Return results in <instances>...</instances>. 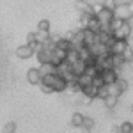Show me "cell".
<instances>
[{"label":"cell","mask_w":133,"mask_h":133,"mask_svg":"<svg viewBox=\"0 0 133 133\" xmlns=\"http://www.w3.org/2000/svg\"><path fill=\"white\" fill-rule=\"evenodd\" d=\"M41 83H46V85H50L53 92H64L66 91V87H68V82L62 78L61 75H57V73H51V75H44L41 78Z\"/></svg>","instance_id":"obj_1"},{"label":"cell","mask_w":133,"mask_h":133,"mask_svg":"<svg viewBox=\"0 0 133 133\" xmlns=\"http://www.w3.org/2000/svg\"><path fill=\"white\" fill-rule=\"evenodd\" d=\"M112 36L115 39H126V41H128V37L131 36V23H130V21H123V25H121L117 30H114Z\"/></svg>","instance_id":"obj_2"},{"label":"cell","mask_w":133,"mask_h":133,"mask_svg":"<svg viewBox=\"0 0 133 133\" xmlns=\"http://www.w3.org/2000/svg\"><path fill=\"white\" fill-rule=\"evenodd\" d=\"M114 16H115V18H121V20H124V21H130L133 18L128 4H117V7L114 9Z\"/></svg>","instance_id":"obj_3"},{"label":"cell","mask_w":133,"mask_h":133,"mask_svg":"<svg viewBox=\"0 0 133 133\" xmlns=\"http://www.w3.org/2000/svg\"><path fill=\"white\" fill-rule=\"evenodd\" d=\"M99 75H101L103 83H105V85H110V83H115V80L119 78V71H117V69H114V68H108V69H103V71H99Z\"/></svg>","instance_id":"obj_4"},{"label":"cell","mask_w":133,"mask_h":133,"mask_svg":"<svg viewBox=\"0 0 133 133\" xmlns=\"http://www.w3.org/2000/svg\"><path fill=\"white\" fill-rule=\"evenodd\" d=\"M34 53H36L34 48H32L30 44H27V43L16 48V57H18V59H23V61H25V59H30Z\"/></svg>","instance_id":"obj_5"},{"label":"cell","mask_w":133,"mask_h":133,"mask_svg":"<svg viewBox=\"0 0 133 133\" xmlns=\"http://www.w3.org/2000/svg\"><path fill=\"white\" fill-rule=\"evenodd\" d=\"M41 73H39V69L37 68H30L29 71H27V80H29V83H32V85H39L41 83Z\"/></svg>","instance_id":"obj_6"},{"label":"cell","mask_w":133,"mask_h":133,"mask_svg":"<svg viewBox=\"0 0 133 133\" xmlns=\"http://www.w3.org/2000/svg\"><path fill=\"white\" fill-rule=\"evenodd\" d=\"M96 18L99 20V23H101V25H108V23H110V20L114 18V11H108V9H105V7H103V9L96 14Z\"/></svg>","instance_id":"obj_7"},{"label":"cell","mask_w":133,"mask_h":133,"mask_svg":"<svg viewBox=\"0 0 133 133\" xmlns=\"http://www.w3.org/2000/svg\"><path fill=\"white\" fill-rule=\"evenodd\" d=\"M82 94L89 99V101H92V99H96V96H98V87L92 85V83H89V85L82 87Z\"/></svg>","instance_id":"obj_8"},{"label":"cell","mask_w":133,"mask_h":133,"mask_svg":"<svg viewBox=\"0 0 133 133\" xmlns=\"http://www.w3.org/2000/svg\"><path fill=\"white\" fill-rule=\"evenodd\" d=\"M37 69H39V73H41V76H44V75L57 73V66H55L53 62H41V66H39Z\"/></svg>","instance_id":"obj_9"},{"label":"cell","mask_w":133,"mask_h":133,"mask_svg":"<svg viewBox=\"0 0 133 133\" xmlns=\"http://www.w3.org/2000/svg\"><path fill=\"white\" fill-rule=\"evenodd\" d=\"M62 61H66V51L55 46V48L51 50V62H53V64L57 66V64H61Z\"/></svg>","instance_id":"obj_10"},{"label":"cell","mask_w":133,"mask_h":133,"mask_svg":"<svg viewBox=\"0 0 133 133\" xmlns=\"http://www.w3.org/2000/svg\"><path fill=\"white\" fill-rule=\"evenodd\" d=\"M110 62H112V68H114V69H117V71L126 64L121 53H110Z\"/></svg>","instance_id":"obj_11"},{"label":"cell","mask_w":133,"mask_h":133,"mask_svg":"<svg viewBox=\"0 0 133 133\" xmlns=\"http://www.w3.org/2000/svg\"><path fill=\"white\" fill-rule=\"evenodd\" d=\"M85 66H87V64H85L82 59H78V61H75V62L71 64V71L75 73L76 76H78V75H82V73L85 71Z\"/></svg>","instance_id":"obj_12"},{"label":"cell","mask_w":133,"mask_h":133,"mask_svg":"<svg viewBox=\"0 0 133 133\" xmlns=\"http://www.w3.org/2000/svg\"><path fill=\"white\" fill-rule=\"evenodd\" d=\"M117 101H119V98L117 96H114V94H108V96H105L103 98V103H105V107L108 108V110H112L117 107Z\"/></svg>","instance_id":"obj_13"},{"label":"cell","mask_w":133,"mask_h":133,"mask_svg":"<svg viewBox=\"0 0 133 133\" xmlns=\"http://www.w3.org/2000/svg\"><path fill=\"white\" fill-rule=\"evenodd\" d=\"M83 130V133H91L92 128H94V119L92 117H85L83 115V121H82V126H80Z\"/></svg>","instance_id":"obj_14"},{"label":"cell","mask_w":133,"mask_h":133,"mask_svg":"<svg viewBox=\"0 0 133 133\" xmlns=\"http://www.w3.org/2000/svg\"><path fill=\"white\" fill-rule=\"evenodd\" d=\"M76 82H78L80 87H85V85L92 83V76H89L87 73H82V75H78V76H76Z\"/></svg>","instance_id":"obj_15"},{"label":"cell","mask_w":133,"mask_h":133,"mask_svg":"<svg viewBox=\"0 0 133 133\" xmlns=\"http://www.w3.org/2000/svg\"><path fill=\"white\" fill-rule=\"evenodd\" d=\"M82 121H83V114L75 112L71 115V126L73 128H80V126H82Z\"/></svg>","instance_id":"obj_16"},{"label":"cell","mask_w":133,"mask_h":133,"mask_svg":"<svg viewBox=\"0 0 133 133\" xmlns=\"http://www.w3.org/2000/svg\"><path fill=\"white\" fill-rule=\"evenodd\" d=\"M76 9L80 11V12H92L91 4L85 2V0H78V2H76ZM92 14H94V12H92Z\"/></svg>","instance_id":"obj_17"},{"label":"cell","mask_w":133,"mask_h":133,"mask_svg":"<svg viewBox=\"0 0 133 133\" xmlns=\"http://www.w3.org/2000/svg\"><path fill=\"white\" fill-rule=\"evenodd\" d=\"M121 55H123L124 62L128 64V62H130V61H133V48H131V46H130V44H128V46L124 48V51H123V53H121Z\"/></svg>","instance_id":"obj_18"},{"label":"cell","mask_w":133,"mask_h":133,"mask_svg":"<svg viewBox=\"0 0 133 133\" xmlns=\"http://www.w3.org/2000/svg\"><path fill=\"white\" fill-rule=\"evenodd\" d=\"M119 133H133V123L124 121V123L119 126Z\"/></svg>","instance_id":"obj_19"},{"label":"cell","mask_w":133,"mask_h":133,"mask_svg":"<svg viewBox=\"0 0 133 133\" xmlns=\"http://www.w3.org/2000/svg\"><path fill=\"white\" fill-rule=\"evenodd\" d=\"M36 39H37V43L41 44V43L48 41L50 39V32H43V30H37L36 32Z\"/></svg>","instance_id":"obj_20"},{"label":"cell","mask_w":133,"mask_h":133,"mask_svg":"<svg viewBox=\"0 0 133 133\" xmlns=\"http://www.w3.org/2000/svg\"><path fill=\"white\" fill-rule=\"evenodd\" d=\"M115 85H117V87L121 89V92L128 91V87H130V83H128V80H126V78H121V76H119V78L115 80Z\"/></svg>","instance_id":"obj_21"},{"label":"cell","mask_w":133,"mask_h":133,"mask_svg":"<svg viewBox=\"0 0 133 133\" xmlns=\"http://www.w3.org/2000/svg\"><path fill=\"white\" fill-rule=\"evenodd\" d=\"M14 131H16V123H12V121L5 123L2 128V133H14Z\"/></svg>","instance_id":"obj_22"},{"label":"cell","mask_w":133,"mask_h":133,"mask_svg":"<svg viewBox=\"0 0 133 133\" xmlns=\"http://www.w3.org/2000/svg\"><path fill=\"white\" fill-rule=\"evenodd\" d=\"M37 30H43V32H50V21L46 20H41L39 23H37Z\"/></svg>","instance_id":"obj_23"},{"label":"cell","mask_w":133,"mask_h":133,"mask_svg":"<svg viewBox=\"0 0 133 133\" xmlns=\"http://www.w3.org/2000/svg\"><path fill=\"white\" fill-rule=\"evenodd\" d=\"M101 4H103V7L108 9V11H114L117 7V0H103Z\"/></svg>","instance_id":"obj_24"},{"label":"cell","mask_w":133,"mask_h":133,"mask_svg":"<svg viewBox=\"0 0 133 133\" xmlns=\"http://www.w3.org/2000/svg\"><path fill=\"white\" fill-rule=\"evenodd\" d=\"M107 87H108V94H114V96H117V98L123 94V92H121V89H119L115 83H110V85H107Z\"/></svg>","instance_id":"obj_25"},{"label":"cell","mask_w":133,"mask_h":133,"mask_svg":"<svg viewBox=\"0 0 133 133\" xmlns=\"http://www.w3.org/2000/svg\"><path fill=\"white\" fill-rule=\"evenodd\" d=\"M105 96H108V87L107 85H101V87H98V99H103Z\"/></svg>","instance_id":"obj_26"},{"label":"cell","mask_w":133,"mask_h":133,"mask_svg":"<svg viewBox=\"0 0 133 133\" xmlns=\"http://www.w3.org/2000/svg\"><path fill=\"white\" fill-rule=\"evenodd\" d=\"M92 85H96V87H101V85H105V83H103V78H101V75H99V73H98V75H96V76L92 78Z\"/></svg>","instance_id":"obj_27"},{"label":"cell","mask_w":133,"mask_h":133,"mask_svg":"<svg viewBox=\"0 0 133 133\" xmlns=\"http://www.w3.org/2000/svg\"><path fill=\"white\" fill-rule=\"evenodd\" d=\"M39 85H41V91L44 92V94H51V92H53V89H51L50 85H46V83H39Z\"/></svg>","instance_id":"obj_28"},{"label":"cell","mask_w":133,"mask_h":133,"mask_svg":"<svg viewBox=\"0 0 133 133\" xmlns=\"http://www.w3.org/2000/svg\"><path fill=\"white\" fill-rule=\"evenodd\" d=\"M128 7H130V11H131V14H133V0H131V2H128Z\"/></svg>","instance_id":"obj_29"},{"label":"cell","mask_w":133,"mask_h":133,"mask_svg":"<svg viewBox=\"0 0 133 133\" xmlns=\"http://www.w3.org/2000/svg\"><path fill=\"white\" fill-rule=\"evenodd\" d=\"M128 64H130V66H131V69H133V61H130V62H128Z\"/></svg>","instance_id":"obj_30"},{"label":"cell","mask_w":133,"mask_h":133,"mask_svg":"<svg viewBox=\"0 0 133 133\" xmlns=\"http://www.w3.org/2000/svg\"><path fill=\"white\" fill-rule=\"evenodd\" d=\"M131 112H133V103H131Z\"/></svg>","instance_id":"obj_31"}]
</instances>
